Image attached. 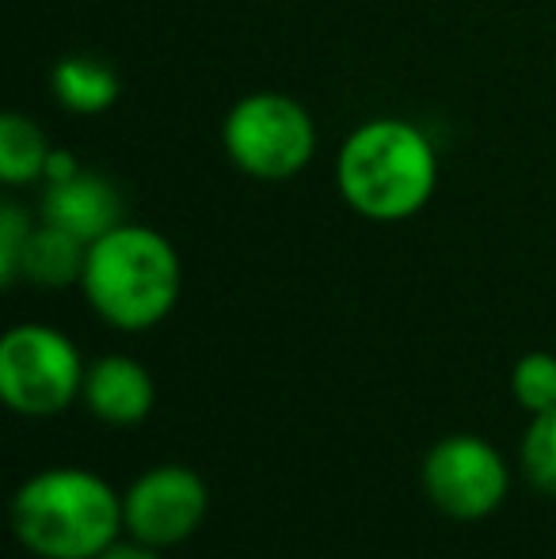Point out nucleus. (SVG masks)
I'll return each instance as SVG.
<instances>
[{
	"label": "nucleus",
	"mask_w": 556,
	"mask_h": 559,
	"mask_svg": "<svg viewBox=\"0 0 556 559\" xmlns=\"http://www.w3.org/2000/svg\"><path fill=\"white\" fill-rule=\"evenodd\" d=\"M335 187L358 217L397 225L427 210L438 191V153L427 130L409 118H366L335 156Z\"/></svg>",
	"instance_id": "nucleus-1"
},
{
	"label": "nucleus",
	"mask_w": 556,
	"mask_h": 559,
	"mask_svg": "<svg viewBox=\"0 0 556 559\" xmlns=\"http://www.w3.org/2000/svg\"><path fill=\"white\" fill-rule=\"evenodd\" d=\"M84 301L119 332H149L171 317L184 294V263L164 233L122 222L88 243Z\"/></svg>",
	"instance_id": "nucleus-2"
},
{
	"label": "nucleus",
	"mask_w": 556,
	"mask_h": 559,
	"mask_svg": "<svg viewBox=\"0 0 556 559\" xmlns=\"http://www.w3.org/2000/svg\"><path fill=\"white\" fill-rule=\"evenodd\" d=\"M127 530L122 499L88 468H46L20 484L12 533L38 559H96Z\"/></svg>",
	"instance_id": "nucleus-3"
},
{
	"label": "nucleus",
	"mask_w": 556,
	"mask_h": 559,
	"mask_svg": "<svg viewBox=\"0 0 556 559\" xmlns=\"http://www.w3.org/2000/svg\"><path fill=\"white\" fill-rule=\"evenodd\" d=\"M222 145L248 179L282 183L317 156V122L289 92H248L225 115Z\"/></svg>",
	"instance_id": "nucleus-4"
},
{
	"label": "nucleus",
	"mask_w": 556,
	"mask_h": 559,
	"mask_svg": "<svg viewBox=\"0 0 556 559\" xmlns=\"http://www.w3.org/2000/svg\"><path fill=\"white\" fill-rule=\"evenodd\" d=\"M84 373L73 338L50 324H15L0 338V396L27 419L66 412L84 392Z\"/></svg>",
	"instance_id": "nucleus-5"
},
{
	"label": "nucleus",
	"mask_w": 556,
	"mask_h": 559,
	"mask_svg": "<svg viewBox=\"0 0 556 559\" xmlns=\"http://www.w3.org/2000/svg\"><path fill=\"white\" fill-rule=\"evenodd\" d=\"M507 487V461L481 435H446L423 456V491L446 518L481 522L504 507Z\"/></svg>",
	"instance_id": "nucleus-6"
},
{
	"label": "nucleus",
	"mask_w": 556,
	"mask_h": 559,
	"mask_svg": "<svg viewBox=\"0 0 556 559\" xmlns=\"http://www.w3.org/2000/svg\"><path fill=\"white\" fill-rule=\"evenodd\" d=\"M210 510V487L187 464H156L122 495L127 533L153 548L184 545Z\"/></svg>",
	"instance_id": "nucleus-7"
},
{
	"label": "nucleus",
	"mask_w": 556,
	"mask_h": 559,
	"mask_svg": "<svg viewBox=\"0 0 556 559\" xmlns=\"http://www.w3.org/2000/svg\"><path fill=\"white\" fill-rule=\"evenodd\" d=\"M38 214H43V222L81 236L84 243L99 240L104 233L127 222L122 217V194L115 191V183L88 168H81L69 179H58V183H43Z\"/></svg>",
	"instance_id": "nucleus-8"
},
{
	"label": "nucleus",
	"mask_w": 556,
	"mask_h": 559,
	"mask_svg": "<svg viewBox=\"0 0 556 559\" xmlns=\"http://www.w3.org/2000/svg\"><path fill=\"white\" fill-rule=\"evenodd\" d=\"M81 400L107 427H138L153 412L156 384L141 361L127 358V354H107L88 366Z\"/></svg>",
	"instance_id": "nucleus-9"
},
{
	"label": "nucleus",
	"mask_w": 556,
	"mask_h": 559,
	"mask_svg": "<svg viewBox=\"0 0 556 559\" xmlns=\"http://www.w3.org/2000/svg\"><path fill=\"white\" fill-rule=\"evenodd\" d=\"M50 92L69 115H104L119 104L122 76L92 53H69L54 61Z\"/></svg>",
	"instance_id": "nucleus-10"
},
{
	"label": "nucleus",
	"mask_w": 556,
	"mask_h": 559,
	"mask_svg": "<svg viewBox=\"0 0 556 559\" xmlns=\"http://www.w3.org/2000/svg\"><path fill=\"white\" fill-rule=\"evenodd\" d=\"M84 259H88V243H84L81 236L66 233V228H58L50 222H38L27 248H23L20 278L43 289L81 286Z\"/></svg>",
	"instance_id": "nucleus-11"
},
{
	"label": "nucleus",
	"mask_w": 556,
	"mask_h": 559,
	"mask_svg": "<svg viewBox=\"0 0 556 559\" xmlns=\"http://www.w3.org/2000/svg\"><path fill=\"white\" fill-rule=\"evenodd\" d=\"M54 145L46 141L43 126L31 115L4 111L0 115V179L8 187L43 183Z\"/></svg>",
	"instance_id": "nucleus-12"
},
{
	"label": "nucleus",
	"mask_w": 556,
	"mask_h": 559,
	"mask_svg": "<svg viewBox=\"0 0 556 559\" xmlns=\"http://www.w3.org/2000/svg\"><path fill=\"white\" fill-rule=\"evenodd\" d=\"M511 392L530 415L556 407V354L549 350L522 354L511 369Z\"/></svg>",
	"instance_id": "nucleus-13"
},
{
	"label": "nucleus",
	"mask_w": 556,
	"mask_h": 559,
	"mask_svg": "<svg viewBox=\"0 0 556 559\" xmlns=\"http://www.w3.org/2000/svg\"><path fill=\"white\" fill-rule=\"evenodd\" d=\"M522 472L537 491L556 495V407L537 412L522 438Z\"/></svg>",
	"instance_id": "nucleus-14"
},
{
	"label": "nucleus",
	"mask_w": 556,
	"mask_h": 559,
	"mask_svg": "<svg viewBox=\"0 0 556 559\" xmlns=\"http://www.w3.org/2000/svg\"><path fill=\"white\" fill-rule=\"evenodd\" d=\"M31 233H35V222H31L27 210L15 199L0 202V282H4V286L20 282V259H23V248H27Z\"/></svg>",
	"instance_id": "nucleus-15"
},
{
	"label": "nucleus",
	"mask_w": 556,
	"mask_h": 559,
	"mask_svg": "<svg viewBox=\"0 0 556 559\" xmlns=\"http://www.w3.org/2000/svg\"><path fill=\"white\" fill-rule=\"evenodd\" d=\"M96 559H161V548L130 537V540H115V545L107 548V552H99Z\"/></svg>",
	"instance_id": "nucleus-16"
},
{
	"label": "nucleus",
	"mask_w": 556,
	"mask_h": 559,
	"mask_svg": "<svg viewBox=\"0 0 556 559\" xmlns=\"http://www.w3.org/2000/svg\"><path fill=\"white\" fill-rule=\"evenodd\" d=\"M81 171V164H76V156L69 153V148H54L50 153V164H46V176L43 183H58V179H69Z\"/></svg>",
	"instance_id": "nucleus-17"
}]
</instances>
